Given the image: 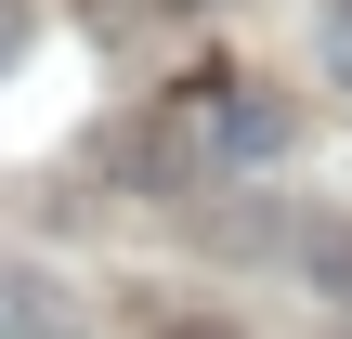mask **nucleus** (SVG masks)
<instances>
[{
	"label": "nucleus",
	"mask_w": 352,
	"mask_h": 339,
	"mask_svg": "<svg viewBox=\"0 0 352 339\" xmlns=\"http://www.w3.org/2000/svg\"><path fill=\"white\" fill-rule=\"evenodd\" d=\"M26 39H39V13H26V0H0V78L26 65Z\"/></svg>",
	"instance_id": "4"
},
{
	"label": "nucleus",
	"mask_w": 352,
	"mask_h": 339,
	"mask_svg": "<svg viewBox=\"0 0 352 339\" xmlns=\"http://www.w3.org/2000/svg\"><path fill=\"white\" fill-rule=\"evenodd\" d=\"M327 78H340V91H352V13H340V26H327Z\"/></svg>",
	"instance_id": "5"
},
{
	"label": "nucleus",
	"mask_w": 352,
	"mask_h": 339,
	"mask_svg": "<svg viewBox=\"0 0 352 339\" xmlns=\"http://www.w3.org/2000/svg\"><path fill=\"white\" fill-rule=\"evenodd\" d=\"M170 339H222V327H170Z\"/></svg>",
	"instance_id": "6"
},
{
	"label": "nucleus",
	"mask_w": 352,
	"mask_h": 339,
	"mask_svg": "<svg viewBox=\"0 0 352 339\" xmlns=\"http://www.w3.org/2000/svg\"><path fill=\"white\" fill-rule=\"evenodd\" d=\"M209 157H222V170H274V157H287V105L248 91V78H222V91H209Z\"/></svg>",
	"instance_id": "2"
},
{
	"label": "nucleus",
	"mask_w": 352,
	"mask_h": 339,
	"mask_svg": "<svg viewBox=\"0 0 352 339\" xmlns=\"http://www.w3.org/2000/svg\"><path fill=\"white\" fill-rule=\"evenodd\" d=\"M300 274L327 300H352V222H300Z\"/></svg>",
	"instance_id": "3"
},
{
	"label": "nucleus",
	"mask_w": 352,
	"mask_h": 339,
	"mask_svg": "<svg viewBox=\"0 0 352 339\" xmlns=\"http://www.w3.org/2000/svg\"><path fill=\"white\" fill-rule=\"evenodd\" d=\"M0 339H91L78 274H52V261H0Z\"/></svg>",
	"instance_id": "1"
}]
</instances>
